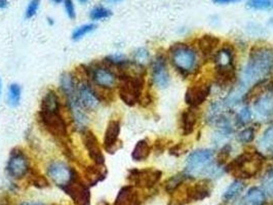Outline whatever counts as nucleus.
Listing matches in <instances>:
<instances>
[{
	"instance_id": "nucleus-1",
	"label": "nucleus",
	"mask_w": 273,
	"mask_h": 205,
	"mask_svg": "<svg viewBox=\"0 0 273 205\" xmlns=\"http://www.w3.org/2000/svg\"><path fill=\"white\" fill-rule=\"evenodd\" d=\"M273 74V49L268 45H254L244 71V83L253 85L267 80Z\"/></svg>"
},
{
	"instance_id": "nucleus-2",
	"label": "nucleus",
	"mask_w": 273,
	"mask_h": 205,
	"mask_svg": "<svg viewBox=\"0 0 273 205\" xmlns=\"http://www.w3.org/2000/svg\"><path fill=\"white\" fill-rule=\"evenodd\" d=\"M265 159V156L257 150H246L232 159L225 170L237 179H248L262 170Z\"/></svg>"
},
{
	"instance_id": "nucleus-3",
	"label": "nucleus",
	"mask_w": 273,
	"mask_h": 205,
	"mask_svg": "<svg viewBox=\"0 0 273 205\" xmlns=\"http://www.w3.org/2000/svg\"><path fill=\"white\" fill-rule=\"evenodd\" d=\"M184 172L192 179L197 177H220L224 168L215 160V152L211 149H199L191 152L186 159Z\"/></svg>"
},
{
	"instance_id": "nucleus-4",
	"label": "nucleus",
	"mask_w": 273,
	"mask_h": 205,
	"mask_svg": "<svg viewBox=\"0 0 273 205\" xmlns=\"http://www.w3.org/2000/svg\"><path fill=\"white\" fill-rule=\"evenodd\" d=\"M168 55L175 69L183 77L198 72L200 67L198 52L191 45L177 42L169 48Z\"/></svg>"
},
{
	"instance_id": "nucleus-5",
	"label": "nucleus",
	"mask_w": 273,
	"mask_h": 205,
	"mask_svg": "<svg viewBox=\"0 0 273 205\" xmlns=\"http://www.w3.org/2000/svg\"><path fill=\"white\" fill-rule=\"evenodd\" d=\"M212 189V183L208 179H199L193 184H187L186 181L169 194L168 205H187L204 200L211 196Z\"/></svg>"
},
{
	"instance_id": "nucleus-6",
	"label": "nucleus",
	"mask_w": 273,
	"mask_h": 205,
	"mask_svg": "<svg viewBox=\"0 0 273 205\" xmlns=\"http://www.w3.org/2000/svg\"><path fill=\"white\" fill-rule=\"evenodd\" d=\"M83 69L87 80L98 88L113 90L118 85L117 73L104 61L83 65Z\"/></svg>"
},
{
	"instance_id": "nucleus-7",
	"label": "nucleus",
	"mask_w": 273,
	"mask_h": 205,
	"mask_svg": "<svg viewBox=\"0 0 273 205\" xmlns=\"http://www.w3.org/2000/svg\"><path fill=\"white\" fill-rule=\"evenodd\" d=\"M38 121L41 127L47 130L60 144L67 143L69 138L68 122L63 115V111H38Z\"/></svg>"
},
{
	"instance_id": "nucleus-8",
	"label": "nucleus",
	"mask_w": 273,
	"mask_h": 205,
	"mask_svg": "<svg viewBox=\"0 0 273 205\" xmlns=\"http://www.w3.org/2000/svg\"><path fill=\"white\" fill-rule=\"evenodd\" d=\"M145 77L142 76H123L119 78L117 85L120 100L129 107L139 104L144 94Z\"/></svg>"
},
{
	"instance_id": "nucleus-9",
	"label": "nucleus",
	"mask_w": 273,
	"mask_h": 205,
	"mask_svg": "<svg viewBox=\"0 0 273 205\" xmlns=\"http://www.w3.org/2000/svg\"><path fill=\"white\" fill-rule=\"evenodd\" d=\"M6 174L15 180H19L29 176L32 166L31 160L24 149L16 147L10 151L6 162Z\"/></svg>"
},
{
	"instance_id": "nucleus-10",
	"label": "nucleus",
	"mask_w": 273,
	"mask_h": 205,
	"mask_svg": "<svg viewBox=\"0 0 273 205\" xmlns=\"http://www.w3.org/2000/svg\"><path fill=\"white\" fill-rule=\"evenodd\" d=\"M48 178L60 189L64 188L79 174L69 163L61 159H54L47 165Z\"/></svg>"
},
{
	"instance_id": "nucleus-11",
	"label": "nucleus",
	"mask_w": 273,
	"mask_h": 205,
	"mask_svg": "<svg viewBox=\"0 0 273 205\" xmlns=\"http://www.w3.org/2000/svg\"><path fill=\"white\" fill-rule=\"evenodd\" d=\"M163 173L154 167L132 168L129 170L128 180L136 189H152L162 179Z\"/></svg>"
},
{
	"instance_id": "nucleus-12",
	"label": "nucleus",
	"mask_w": 273,
	"mask_h": 205,
	"mask_svg": "<svg viewBox=\"0 0 273 205\" xmlns=\"http://www.w3.org/2000/svg\"><path fill=\"white\" fill-rule=\"evenodd\" d=\"M212 82L208 78H198L186 90L185 102L189 107L198 108L211 95Z\"/></svg>"
},
{
	"instance_id": "nucleus-13",
	"label": "nucleus",
	"mask_w": 273,
	"mask_h": 205,
	"mask_svg": "<svg viewBox=\"0 0 273 205\" xmlns=\"http://www.w3.org/2000/svg\"><path fill=\"white\" fill-rule=\"evenodd\" d=\"M89 188L90 187L79 175L61 190H63L71 198L75 205H90L92 196H90Z\"/></svg>"
},
{
	"instance_id": "nucleus-14",
	"label": "nucleus",
	"mask_w": 273,
	"mask_h": 205,
	"mask_svg": "<svg viewBox=\"0 0 273 205\" xmlns=\"http://www.w3.org/2000/svg\"><path fill=\"white\" fill-rule=\"evenodd\" d=\"M66 108L70 114L74 129L79 133L88 128L89 117L87 112L81 106L76 95L65 99Z\"/></svg>"
},
{
	"instance_id": "nucleus-15",
	"label": "nucleus",
	"mask_w": 273,
	"mask_h": 205,
	"mask_svg": "<svg viewBox=\"0 0 273 205\" xmlns=\"http://www.w3.org/2000/svg\"><path fill=\"white\" fill-rule=\"evenodd\" d=\"M81 134L82 145L92 162L98 165H105V156L97 135L89 128L83 130Z\"/></svg>"
},
{
	"instance_id": "nucleus-16",
	"label": "nucleus",
	"mask_w": 273,
	"mask_h": 205,
	"mask_svg": "<svg viewBox=\"0 0 273 205\" xmlns=\"http://www.w3.org/2000/svg\"><path fill=\"white\" fill-rule=\"evenodd\" d=\"M121 130V123L119 119L112 118L109 120L104 132L103 148L108 154L116 153L122 147V142L119 139Z\"/></svg>"
},
{
	"instance_id": "nucleus-17",
	"label": "nucleus",
	"mask_w": 273,
	"mask_h": 205,
	"mask_svg": "<svg viewBox=\"0 0 273 205\" xmlns=\"http://www.w3.org/2000/svg\"><path fill=\"white\" fill-rule=\"evenodd\" d=\"M169 80L166 56L164 53H157L151 63V81L158 88H166Z\"/></svg>"
},
{
	"instance_id": "nucleus-18",
	"label": "nucleus",
	"mask_w": 273,
	"mask_h": 205,
	"mask_svg": "<svg viewBox=\"0 0 273 205\" xmlns=\"http://www.w3.org/2000/svg\"><path fill=\"white\" fill-rule=\"evenodd\" d=\"M200 117V111L195 107H188L180 114L179 128L182 135H189L195 129L196 124Z\"/></svg>"
},
{
	"instance_id": "nucleus-19",
	"label": "nucleus",
	"mask_w": 273,
	"mask_h": 205,
	"mask_svg": "<svg viewBox=\"0 0 273 205\" xmlns=\"http://www.w3.org/2000/svg\"><path fill=\"white\" fill-rule=\"evenodd\" d=\"M215 69H232L235 68V52L232 47L226 44L214 55Z\"/></svg>"
},
{
	"instance_id": "nucleus-20",
	"label": "nucleus",
	"mask_w": 273,
	"mask_h": 205,
	"mask_svg": "<svg viewBox=\"0 0 273 205\" xmlns=\"http://www.w3.org/2000/svg\"><path fill=\"white\" fill-rule=\"evenodd\" d=\"M220 45V39L211 34H204L197 39V49L203 59L214 58Z\"/></svg>"
},
{
	"instance_id": "nucleus-21",
	"label": "nucleus",
	"mask_w": 273,
	"mask_h": 205,
	"mask_svg": "<svg viewBox=\"0 0 273 205\" xmlns=\"http://www.w3.org/2000/svg\"><path fill=\"white\" fill-rule=\"evenodd\" d=\"M142 199L140 193L136 187L132 185L123 186L116 196L113 205H141Z\"/></svg>"
},
{
	"instance_id": "nucleus-22",
	"label": "nucleus",
	"mask_w": 273,
	"mask_h": 205,
	"mask_svg": "<svg viewBox=\"0 0 273 205\" xmlns=\"http://www.w3.org/2000/svg\"><path fill=\"white\" fill-rule=\"evenodd\" d=\"M107 178V168L105 165L90 164L84 167L82 179L89 186L93 187Z\"/></svg>"
},
{
	"instance_id": "nucleus-23",
	"label": "nucleus",
	"mask_w": 273,
	"mask_h": 205,
	"mask_svg": "<svg viewBox=\"0 0 273 205\" xmlns=\"http://www.w3.org/2000/svg\"><path fill=\"white\" fill-rule=\"evenodd\" d=\"M40 111H63L60 96L55 89H49L40 101Z\"/></svg>"
},
{
	"instance_id": "nucleus-24",
	"label": "nucleus",
	"mask_w": 273,
	"mask_h": 205,
	"mask_svg": "<svg viewBox=\"0 0 273 205\" xmlns=\"http://www.w3.org/2000/svg\"><path fill=\"white\" fill-rule=\"evenodd\" d=\"M78 79L72 72H64L60 77V90L65 99L76 95Z\"/></svg>"
},
{
	"instance_id": "nucleus-25",
	"label": "nucleus",
	"mask_w": 273,
	"mask_h": 205,
	"mask_svg": "<svg viewBox=\"0 0 273 205\" xmlns=\"http://www.w3.org/2000/svg\"><path fill=\"white\" fill-rule=\"evenodd\" d=\"M256 112L262 117H268L273 114V95H261L255 102Z\"/></svg>"
},
{
	"instance_id": "nucleus-26",
	"label": "nucleus",
	"mask_w": 273,
	"mask_h": 205,
	"mask_svg": "<svg viewBox=\"0 0 273 205\" xmlns=\"http://www.w3.org/2000/svg\"><path fill=\"white\" fill-rule=\"evenodd\" d=\"M151 152H152V147L149 141L146 139L140 140L136 144L134 150L132 152V159L136 162L145 161L149 158Z\"/></svg>"
},
{
	"instance_id": "nucleus-27",
	"label": "nucleus",
	"mask_w": 273,
	"mask_h": 205,
	"mask_svg": "<svg viewBox=\"0 0 273 205\" xmlns=\"http://www.w3.org/2000/svg\"><path fill=\"white\" fill-rule=\"evenodd\" d=\"M266 194L263 189L251 188L242 199L241 205H265Z\"/></svg>"
},
{
	"instance_id": "nucleus-28",
	"label": "nucleus",
	"mask_w": 273,
	"mask_h": 205,
	"mask_svg": "<svg viewBox=\"0 0 273 205\" xmlns=\"http://www.w3.org/2000/svg\"><path fill=\"white\" fill-rule=\"evenodd\" d=\"M188 179H192L190 176H188L185 172L179 173L173 177H170L165 183H164V190L168 194H172V193L178 189L182 184L186 183Z\"/></svg>"
},
{
	"instance_id": "nucleus-29",
	"label": "nucleus",
	"mask_w": 273,
	"mask_h": 205,
	"mask_svg": "<svg viewBox=\"0 0 273 205\" xmlns=\"http://www.w3.org/2000/svg\"><path fill=\"white\" fill-rule=\"evenodd\" d=\"M22 101V86L19 83H11L8 86L6 102L10 108H17Z\"/></svg>"
},
{
	"instance_id": "nucleus-30",
	"label": "nucleus",
	"mask_w": 273,
	"mask_h": 205,
	"mask_svg": "<svg viewBox=\"0 0 273 205\" xmlns=\"http://www.w3.org/2000/svg\"><path fill=\"white\" fill-rule=\"evenodd\" d=\"M244 190H245V184L241 179H236L226 189L225 193L223 194V200L225 202L233 201L238 195H241V193Z\"/></svg>"
},
{
	"instance_id": "nucleus-31",
	"label": "nucleus",
	"mask_w": 273,
	"mask_h": 205,
	"mask_svg": "<svg viewBox=\"0 0 273 205\" xmlns=\"http://www.w3.org/2000/svg\"><path fill=\"white\" fill-rule=\"evenodd\" d=\"M98 26L95 23H87V24L82 25L74 29V31L71 34V39L73 41H79L82 38H84L88 34H92L97 30Z\"/></svg>"
},
{
	"instance_id": "nucleus-32",
	"label": "nucleus",
	"mask_w": 273,
	"mask_h": 205,
	"mask_svg": "<svg viewBox=\"0 0 273 205\" xmlns=\"http://www.w3.org/2000/svg\"><path fill=\"white\" fill-rule=\"evenodd\" d=\"M112 16V11L103 5H97L89 11V19L93 22L108 20Z\"/></svg>"
},
{
	"instance_id": "nucleus-33",
	"label": "nucleus",
	"mask_w": 273,
	"mask_h": 205,
	"mask_svg": "<svg viewBox=\"0 0 273 205\" xmlns=\"http://www.w3.org/2000/svg\"><path fill=\"white\" fill-rule=\"evenodd\" d=\"M256 136V128L255 127H249L246 128H244L236 135V140L242 143V144H251Z\"/></svg>"
},
{
	"instance_id": "nucleus-34",
	"label": "nucleus",
	"mask_w": 273,
	"mask_h": 205,
	"mask_svg": "<svg viewBox=\"0 0 273 205\" xmlns=\"http://www.w3.org/2000/svg\"><path fill=\"white\" fill-rule=\"evenodd\" d=\"M29 179L31 180V184L34 187L39 188V189L50 187V181L48 180V179L43 177L42 175H39L37 172H33L32 169L29 174Z\"/></svg>"
},
{
	"instance_id": "nucleus-35",
	"label": "nucleus",
	"mask_w": 273,
	"mask_h": 205,
	"mask_svg": "<svg viewBox=\"0 0 273 205\" xmlns=\"http://www.w3.org/2000/svg\"><path fill=\"white\" fill-rule=\"evenodd\" d=\"M247 6L255 10L273 9V0H248Z\"/></svg>"
},
{
	"instance_id": "nucleus-36",
	"label": "nucleus",
	"mask_w": 273,
	"mask_h": 205,
	"mask_svg": "<svg viewBox=\"0 0 273 205\" xmlns=\"http://www.w3.org/2000/svg\"><path fill=\"white\" fill-rule=\"evenodd\" d=\"M231 151H232V147L229 144L224 145L221 148V150L218 152L217 156H216V158H215V160H216V162H217V164L223 167V165L227 161V159L230 157Z\"/></svg>"
},
{
	"instance_id": "nucleus-37",
	"label": "nucleus",
	"mask_w": 273,
	"mask_h": 205,
	"mask_svg": "<svg viewBox=\"0 0 273 205\" xmlns=\"http://www.w3.org/2000/svg\"><path fill=\"white\" fill-rule=\"evenodd\" d=\"M263 191L268 194H273V167H269L262 178Z\"/></svg>"
},
{
	"instance_id": "nucleus-38",
	"label": "nucleus",
	"mask_w": 273,
	"mask_h": 205,
	"mask_svg": "<svg viewBox=\"0 0 273 205\" xmlns=\"http://www.w3.org/2000/svg\"><path fill=\"white\" fill-rule=\"evenodd\" d=\"M252 119V111L248 106L243 108L240 113L236 115V123L237 125H246Z\"/></svg>"
},
{
	"instance_id": "nucleus-39",
	"label": "nucleus",
	"mask_w": 273,
	"mask_h": 205,
	"mask_svg": "<svg viewBox=\"0 0 273 205\" xmlns=\"http://www.w3.org/2000/svg\"><path fill=\"white\" fill-rule=\"evenodd\" d=\"M149 58L150 54L146 48H139L134 52V61L139 64L144 65L146 62L149 61Z\"/></svg>"
},
{
	"instance_id": "nucleus-40",
	"label": "nucleus",
	"mask_w": 273,
	"mask_h": 205,
	"mask_svg": "<svg viewBox=\"0 0 273 205\" xmlns=\"http://www.w3.org/2000/svg\"><path fill=\"white\" fill-rule=\"evenodd\" d=\"M261 146L263 147L264 150L270 152L273 150V127L266 130L262 140H261Z\"/></svg>"
},
{
	"instance_id": "nucleus-41",
	"label": "nucleus",
	"mask_w": 273,
	"mask_h": 205,
	"mask_svg": "<svg viewBox=\"0 0 273 205\" xmlns=\"http://www.w3.org/2000/svg\"><path fill=\"white\" fill-rule=\"evenodd\" d=\"M39 5H40L39 0H31L29 4L27 5V8L25 11V18L27 20H30L35 17L38 9H39Z\"/></svg>"
},
{
	"instance_id": "nucleus-42",
	"label": "nucleus",
	"mask_w": 273,
	"mask_h": 205,
	"mask_svg": "<svg viewBox=\"0 0 273 205\" xmlns=\"http://www.w3.org/2000/svg\"><path fill=\"white\" fill-rule=\"evenodd\" d=\"M63 5H64L66 15L68 16V18H69L70 20H75L76 19V8H75L73 0H65Z\"/></svg>"
},
{
	"instance_id": "nucleus-43",
	"label": "nucleus",
	"mask_w": 273,
	"mask_h": 205,
	"mask_svg": "<svg viewBox=\"0 0 273 205\" xmlns=\"http://www.w3.org/2000/svg\"><path fill=\"white\" fill-rule=\"evenodd\" d=\"M187 151V147L185 146V143H178L173 145L168 149V153L173 156L179 157L182 154H184Z\"/></svg>"
},
{
	"instance_id": "nucleus-44",
	"label": "nucleus",
	"mask_w": 273,
	"mask_h": 205,
	"mask_svg": "<svg viewBox=\"0 0 273 205\" xmlns=\"http://www.w3.org/2000/svg\"><path fill=\"white\" fill-rule=\"evenodd\" d=\"M167 144H166V141L164 140V139H158L155 144H154V150L155 152L158 154H161L163 153L164 150H165V148H166Z\"/></svg>"
},
{
	"instance_id": "nucleus-45",
	"label": "nucleus",
	"mask_w": 273,
	"mask_h": 205,
	"mask_svg": "<svg viewBox=\"0 0 273 205\" xmlns=\"http://www.w3.org/2000/svg\"><path fill=\"white\" fill-rule=\"evenodd\" d=\"M18 205H48V204H45L43 202H38V201H23Z\"/></svg>"
},
{
	"instance_id": "nucleus-46",
	"label": "nucleus",
	"mask_w": 273,
	"mask_h": 205,
	"mask_svg": "<svg viewBox=\"0 0 273 205\" xmlns=\"http://www.w3.org/2000/svg\"><path fill=\"white\" fill-rule=\"evenodd\" d=\"M215 3L218 4H226V3H232V2H236L238 0H213Z\"/></svg>"
},
{
	"instance_id": "nucleus-47",
	"label": "nucleus",
	"mask_w": 273,
	"mask_h": 205,
	"mask_svg": "<svg viewBox=\"0 0 273 205\" xmlns=\"http://www.w3.org/2000/svg\"><path fill=\"white\" fill-rule=\"evenodd\" d=\"M266 89H267V92L269 94H272L273 95V78H272V80H270L267 84H266Z\"/></svg>"
},
{
	"instance_id": "nucleus-48",
	"label": "nucleus",
	"mask_w": 273,
	"mask_h": 205,
	"mask_svg": "<svg viewBox=\"0 0 273 205\" xmlns=\"http://www.w3.org/2000/svg\"><path fill=\"white\" fill-rule=\"evenodd\" d=\"M8 6L7 0H0V9H5Z\"/></svg>"
},
{
	"instance_id": "nucleus-49",
	"label": "nucleus",
	"mask_w": 273,
	"mask_h": 205,
	"mask_svg": "<svg viewBox=\"0 0 273 205\" xmlns=\"http://www.w3.org/2000/svg\"><path fill=\"white\" fill-rule=\"evenodd\" d=\"M64 1L65 0H51V2L53 3V4H62V3H64Z\"/></svg>"
},
{
	"instance_id": "nucleus-50",
	"label": "nucleus",
	"mask_w": 273,
	"mask_h": 205,
	"mask_svg": "<svg viewBox=\"0 0 273 205\" xmlns=\"http://www.w3.org/2000/svg\"><path fill=\"white\" fill-rule=\"evenodd\" d=\"M104 1H106L108 3H118V2H121L122 0H104Z\"/></svg>"
},
{
	"instance_id": "nucleus-51",
	"label": "nucleus",
	"mask_w": 273,
	"mask_h": 205,
	"mask_svg": "<svg viewBox=\"0 0 273 205\" xmlns=\"http://www.w3.org/2000/svg\"><path fill=\"white\" fill-rule=\"evenodd\" d=\"M2 94V80H1V77H0V97H1Z\"/></svg>"
},
{
	"instance_id": "nucleus-52",
	"label": "nucleus",
	"mask_w": 273,
	"mask_h": 205,
	"mask_svg": "<svg viewBox=\"0 0 273 205\" xmlns=\"http://www.w3.org/2000/svg\"><path fill=\"white\" fill-rule=\"evenodd\" d=\"M97 205H110L107 201H104V200H102V201H100L99 202V204H97Z\"/></svg>"
},
{
	"instance_id": "nucleus-53",
	"label": "nucleus",
	"mask_w": 273,
	"mask_h": 205,
	"mask_svg": "<svg viewBox=\"0 0 273 205\" xmlns=\"http://www.w3.org/2000/svg\"><path fill=\"white\" fill-rule=\"evenodd\" d=\"M78 1L81 2L82 4H86L89 1V0H78Z\"/></svg>"
},
{
	"instance_id": "nucleus-54",
	"label": "nucleus",
	"mask_w": 273,
	"mask_h": 205,
	"mask_svg": "<svg viewBox=\"0 0 273 205\" xmlns=\"http://www.w3.org/2000/svg\"><path fill=\"white\" fill-rule=\"evenodd\" d=\"M48 22L50 23L51 25H54V24H55V22H54V20H53L52 18H48Z\"/></svg>"
},
{
	"instance_id": "nucleus-55",
	"label": "nucleus",
	"mask_w": 273,
	"mask_h": 205,
	"mask_svg": "<svg viewBox=\"0 0 273 205\" xmlns=\"http://www.w3.org/2000/svg\"><path fill=\"white\" fill-rule=\"evenodd\" d=\"M271 23H272V25H273V19H272V20H271Z\"/></svg>"
},
{
	"instance_id": "nucleus-56",
	"label": "nucleus",
	"mask_w": 273,
	"mask_h": 205,
	"mask_svg": "<svg viewBox=\"0 0 273 205\" xmlns=\"http://www.w3.org/2000/svg\"><path fill=\"white\" fill-rule=\"evenodd\" d=\"M54 205H60V204H54Z\"/></svg>"
}]
</instances>
